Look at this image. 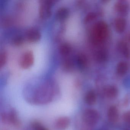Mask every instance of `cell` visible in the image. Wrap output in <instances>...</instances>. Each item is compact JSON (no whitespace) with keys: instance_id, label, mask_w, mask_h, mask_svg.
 I'll list each match as a JSON object with an SVG mask.
<instances>
[{"instance_id":"obj_1","label":"cell","mask_w":130,"mask_h":130,"mask_svg":"<svg viewBox=\"0 0 130 130\" xmlns=\"http://www.w3.org/2000/svg\"><path fill=\"white\" fill-rule=\"evenodd\" d=\"M108 29L107 24L104 21L96 23L92 31V38L93 42L99 44L103 42L108 36Z\"/></svg>"},{"instance_id":"obj_2","label":"cell","mask_w":130,"mask_h":130,"mask_svg":"<svg viewBox=\"0 0 130 130\" xmlns=\"http://www.w3.org/2000/svg\"><path fill=\"white\" fill-rule=\"evenodd\" d=\"M4 122L12 124L15 127H19L20 125V121L18 118L17 112L14 109H10L8 113H4L2 116Z\"/></svg>"},{"instance_id":"obj_3","label":"cell","mask_w":130,"mask_h":130,"mask_svg":"<svg viewBox=\"0 0 130 130\" xmlns=\"http://www.w3.org/2000/svg\"><path fill=\"white\" fill-rule=\"evenodd\" d=\"M115 10L123 16L127 15L129 10V5L127 1L124 0L117 1L115 5Z\"/></svg>"},{"instance_id":"obj_4","label":"cell","mask_w":130,"mask_h":130,"mask_svg":"<svg viewBox=\"0 0 130 130\" xmlns=\"http://www.w3.org/2000/svg\"><path fill=\"white\" fill-rule=\"evenodd\" d=\"M34 57L32 52H26L22 56L20 61V65L22 68L26 69L30 67L33 63Z\"/></svg>"},{"instance_id":"obj_5","label":"cell","mask_w":130,"mask_h":130,"mask_svg":"<svg viewBox=\"0 0 130 130\" xmlns=\"http://www.w3.org/2000/svg\"><path fill=\"white\" fill-rule=\"evenodd\" d=\"M70 118L67 116H61L55 121L54 127L57 130H65L70 124Z\"/></svg>"},{"instance_id":"obj_6","label":"cell","mask_w":130,"mask_h":130,"mask_svg":"<svg viewBox=\"0 0 130 130\" xmlns=\"http://www.w3.org/2000/svg\"><path fill=\"white\" fill-rule=\"evenodd\" d=\"M41 34L38 30L36 29H29L26 33V38L30 42H36L40 39Z\"/></svg>"},{"instance_id":"obj_7","label":"cell","mask_w":130,"mask_h":130,"mask_svg":"<svg viewBox=\"0 0 130 130\" xmlns=\"http://www.w3.org/2000/svg\"><path fill=\"white\" fill-rule=\"evenodd\" d=\"M126 20L121 17H118L115 20V26L116 30L118 33H121L124 31L126 27Z\"/></svg>"},{"instance_id":"obj_8","label":"cell","mask_w":130,"mask_h":130,"mask_svg":"<svg viewBox=\"0 0 130 130\" xmlns=\"http://www.w3.org/2000/svg\"><path fill=\"white\" fill-rule=\"evenodd\" d=\"M40 15L41 17L44 19L47 18L51 15V4L47 2L42 4L40 8Z\"/></svg>"},{"instance_id":"obj_9","label":"cell","mask_w":130,"mask_h":130,"mask_svg":"<svg viewBox=\"0 0 130 130\" xmlns=\"http://www.w3.org/2000/svg\"><path fill=\"white\" fill-rule=\"evenodd\" d=\"M119 51L126 58H130V45L125 42H121L119 45Z\"/></svg>"},{"instance_id":"obj_10","label":"cell","mask_w":130,"mask_h":130,"mask_svg":"<svg viewBox=\"0 0 130 130\" xmlns=\"http://www.w3.org/2000/svg\"><path fill=\"white\" fill-rule=\"evenodd\" d=\"M128 69L127 63L124 61H121L117 64L116 72L119 75H123L127 72Z\"/></svg>"},{"instance_id":"obj_11","label":"cell","mask_w":130,"mask_h":130,"mask_svg":"<svg viewBox=\"0 0 130 130\" xmlns=\"http://www.w3.org/2000/svg\"><path fill=\"white\" fill-rule=\"evenodd\" d=\"M69 14V11L66 8L62 7L58 10L56 13V17L59 19L63 20L67 18Z\"/></svg>"},{"instance_id":"obj_12","label":"cell","mask_w":130,"mask_h":130,"mask_svg":"<svg viewBox=\"0 0 130 130\" xmlns=\"http://www.w3.org/2000/svg\"><path fill=\"white\" fill-rule=\"evenodd\" d=\"M77 64L79 67L82 68L85 67L87 63L86 57L84 55L81 54L78 56L77 59Z\"/></svg>"},{"instance_id":"obj_13","label":"cell","mask_w":130,"mask_h":130,"mask_svg":"<svg viewBox=\"0 0 130 130\" xmlns=\"http://www.w3.org/2000/svg\"><path fill=\"white\" fill-rule=\"evenodd\" d=\"M32 127L34 130H48L40 122L34 121L32 123Z\"/></svg>"},{"instance_id":"obj_14","label":"cell","mask_w":130,"mask_h":130,"mask_svg":"<svg viewBox=\"0 0 130 130\" xmlns=\"http://www.w3.org/2000/svg\"><path fill=\"white\" fill-rule=\"evenodd\" d=\"M96 17V15L93 12H90L88 13L84 19L85 22L87 23L94 20Z\"/></svg>"},{"instance_id":"obj_15","label":"cell","mask_w":130,"mask_h":130,"mask_svg":"<svg viewBox=\"0 0 130 130\" xmlns=\"http://www.w3.org/2000/svg\"><path fill=\"white\" fill-rule=\"evenodd\" d=\"M70 51V48L68 45L65 44L61 46L60 48V52L62 54L65 55L68 54Z\"/></svg>"},{"instance_id":"obj_16","label":"cell","mask_w":130,"mask_h":130,"mask_svg":"<svg viewBox=\"0 0 130 130\" xmlns=\"http://www.w3.org/2000/svg\"><path fill=\"white\" fill-rule=\"evenodd\" d=\"M96 59L99 61H103L105 60L106 55L103 51H99L96 54Z\"/></svg>"},{"instance_id":"obj_17","label":"cell","mask_w":130,"mask_h":130,"mask_svg":"<svg viewBox=\"0 0 130 130\" xmlns=\"http://www.w3.org/2000/svg\"><path fill=\"white\" fill-rule=\"evenodd\" d=\"M0 58V67L2 68L5 65L6 61V55L5 52L1 54Z\"/></svg>"},{"instance_id":"obj_18","label":"cell","mask_w":130,"mask_h":130,"mask_svg":"<svg viewBox=\"0 0 130 130\" xmlns=\"http://www.w3.org/2000/svg\"><path fill=\"white\" fill-rule=\"evenodd\" d=\"M129 39H130V37H129Z\"/></svg>"}]
</instances>
